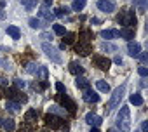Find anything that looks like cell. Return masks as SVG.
<instances>
[{
  "label": "cell",
  "instance_id": "ffe728a7",
  "mask_svg": "<svg viewBox=\"0 0 148 132\" xmlns=\"http://www.w3.org/2000/svg\"><path fill=\"white\" fill-rule=\"evenodd\" d=\"M101 37L106 38V40L119 38V30H103V31H101Z\"/></svg>",
  "mask_w": 148,
  "mask_h": 132
},
{
  "label": "cell",
  "instance_id": "836d02e7",
  "mask_svg": "<svg viewBox=\"0 0 148 132\" xmlns=\"http://www.w3.org/2000/svg\"><path fill=\"white\" fill-rule=\"evenodd\" d=\"M52 30H54V33H56V35H61V37L66 33V31H64V26H61V24H54V26H52Z\"/></svg>",
  "mask_w": 148,
  "mask_h": 132
},
{
  "label": "cell",
  "instance_id": "ee69618b",
  "mask_svg": "<svg viewBox=\"0 0 148 132\" xmlns=\"http://www.w3.org/2000/svg\"><path fill=\"white\" fill-rule=\"evenodd\" d=\"M113 61H115V63H117V64H122V57H120V56H117V57H115V59H113Z\"/></svg>",
  "mask_w": 148,
  "mask_h": 132
},
{
  "label": "cell",
  "instance_id": "7a4b0ae2",
  "mask_svg": "<svg viewBox=\"0 0 148 132\" xmlns=\"http://www.w3.org/2000/svg\"><path fill=\"white\" fill-rule=\"evenodd\" d=\"M44 122H45V127L51 129V130H68V123H64V120L61 116L54 115V113L45 115Z\"/></svg>",
  "mask_w": 148,
  "mask_h": 132
},
{
  "label": "cell",
  "instance_id": "f907efd6",
  "mask_svg": "<svg viewBox=\"0 0 148 132\" xmlns=\"http://www.w3.org/2000/svg\"><path fill=\"white\" fill-rule=\"evenodd\" d=\"M108 132H119L117 129H108Z\"/></svg>",
  "mask_w": 148,
  "mask_h": 132
},
{
  "label": "cell",
  "instance_id": "4dcf8cb0",
  "mask_svg": "<svg viewBox=\"0 0 148 132\" xmlns=\"http://www.w3.org/2000/svg\"><path fill=\"white\" fill-rule=\"evenodd\" d=\"M37 70H38V66H37L35 63H30V64H26V73H32V75H35V73H37Z\"/></svg>",
  "mask_w": 148,
  "mask_h": 132
},
{
  "label": "cell",
  "instance_id": "b9f144b4",
  "mask_svg": "<svg viewBox=\"0 0 148 132\" xmlns=\"http://www.w3.org/2000/svg\"><path fill=\"white\" fill-rule=\"evenodd\" d=\"M138 57H141V61H143V63H146V61H148V56H146V54H139Z\"/></svg>",
  "mask_w": 148,
  "mask_h": 132
},
{
  "label": "cell",
  "instance_id": "d4e9b609",
  "mask_svg": "<svg viewBox=\"0 0 148 132\" xmlns=\"http://www.w3.org/2000/svg\"><path fill=\"white\" fill-rule=\"evenodd\" d=\"M86 2H87V0H73V4H71L73 11H82L86 7Z\"/></svg>",
  "mask_w": 148,
  "mask_h": 132
},
{
  "label": "cell",
  "instance_id": "7402d4cb",
  "mask_svg": "<svg viewBox=\"0 0 148 132\" xmlns=\"http://www.w3.org/2000/svg\"><path fill=\"white\" fill-rule=\"evenodd\" d=\"M7 35H11L12 38H19L21 37V31H19V28L18 26H7Z\"/></svg>",
  "mask_w": 148,
  "mask_h": 132
},
{
  "label": "cell",
  "instance_id": "db71d44e",
  "mask_svg": "<svg viewBox=\"0 0 148 132\" xmlns=\"http://www.w3.org/2000/svg\"><path fill=\"white\" fill-rule=\"evenodd\" d=\"M40 132H49V130H40Z\"/></svg>",
  "mask_w": 148,
  "mask_h": 132
},
{
  "label": "cell",
  "instance_id": "8992f818",
  "mask_svg": "<svg viewBox=\"0 0 148 132\" xmlns=\"http://www.w3.org/2000/svg\"><path fill=\"white\" fill-rule=\"evenodd\" d=\"M5 94H7V97L11 99V101H16V103H26L28 101V97L19 90V89H16V87H11V89H7L5 90Z\"/></svg>",
  "mask_w": 148,
  "mask_h": 132
},
{
  "label": "cell",
  "instance_id": "ba28073f",
  "mask_svg": "<svg viewBox=\"0 0 148 132\" xmlns=\"http://www.w3.org/2000/svg\"><path fill=\"white\" fill-rule=\"evenodd\" d=\"M42 49H44V52L54 61V63H61V56L58 54V49L54 47V45H51V44H44L42 45Z\"/></svg>",
  "mask_w": 148,
  "mask_h": 132
},
{
  "label": "cell",
  "instance_id": "816d5d0a",
  "mask_svg": "<svg viewBox=\"0 0 148 132\" xmlns=\"http://www.w3.org/2000/svg\"><path fill=\"white\" fill-rule=\"evenodd\" d=\"M51 2H52V0H45V4H51Z\"/></svg>",
  "mask_w": 148,
  "mask_h": 132
},
{
  "label": "cell",
  "instance_id": "484cf974",
  "mask_svg": "<svg viewBox=\"0 0 148 132\" xmlns=\"http://www.w3.org/2000/svg\"><path fill=\"white\" fill-rule=\"evenodd\" d=\"M96 87H98V90H101V92H110V85H108L105 80H98V82H96Z\"/></svg>",
  "mask_w": 148,
  "mask_h": 132
},
{
  "label": "cell",
  "instance_id": "e575fe53",
  "mask_svg": "<svg viewBox=\"0 0 148 132\" xmlns=\"http://www.w3.org/2000/svg\"><path fill=\"white\" fill-rule=\"evenodd\" d=\"M30 26H32L33 30H35V28H40V26H42V24H40V19H35V18H32V19H30Z\"/></svg>",
  "mask_w": 148,
  "mask_h": 132
},
{
  "label": "cell",
  "instance_id": "f5cc1de1",
  "mask_svg": "<svg viewBox=\"0 0 148 132\" xmlns=\"http://www.w3.org/2000/svg\"><path fill=\"white\" fill-rule=\"evenodd\" d=\"M0 127H2V118H0Z\"/></svg>",
  "mask_w": 148,
  "mask_h": 132
},
{
  "label": "cell",
  "instance_id": "f546056e",
  "mask_svg": "<svg viewBox=\"0 0 148 132\" xmlns=\"http://www.w3.org/2000/svg\"><path fill=\"white\" fill-rule=\"evenodd\" d=\"M94 35H92V31H89V30H84L82 33H80V38L82 40H86V42H91V38H92Z\"/></svg>",
  "mask_w": 148,
  "mask_h": 132
},
{
  "label": "cell",
  "instance_id": "8d00e7d4",
  "mask_svg": "<svg viewBox=\"0 0 148 132\" xmlns=\"http://www.w3.org/2000/svg\"><path fill=\"white\" fill-rule=\"evenodd\" d=\"M138 73H139L141 77H146V75H148V70L145 68V66H139V70H138Z\"/></svg>",
  "mask_w": 148,
  "mask_h": 132
},
{
  "label": "cell",
  "instance_id": "f6af8a7d",
  "mask_svg": "<svg viewBox=\"0 0 148 132\" xmlns=\"http://www.w3.org/2000/svg\"><path fill=\"white\" fill-rule=\"evenodd\" d=\"M42 38H52V35H49V33H42Z\"/></svg>",
  "mask_w": 148,
  "mask_h": 132
},
{
  "label": "cell",
  "instance_id": "cb8c5ba5",
  "mask_svg": "<svg viewBox=\"0 0 148 132\" xmlns=\"http://www.w3.org/2000/svg\"><path fill=\"white\" fill-rule=\"evenodd\" d=\"M19 106H21L19 103H16V101H11V99H9V101H7V104H5L7 111L11 110V111H14V113H18V111H19Z\"/></svg>",
  "mask_w": 148,
  "mask_h": 132
},
{
  "label": "cell",
  "instance_id": "4fadbf2b",
  "mask_svg": "<svg viewBox=\"0 0 148 132\" xmlns=\"http://www.w3.org/2000/svg\"><path fill=\"white\" fill-rule=\"evenodd\" d=\"M84 101L86 103H98L99 101V96L94 92V90H91V89H87V90H84Z\"/></svg>",
  "mask_w": 148,
  "mask_h": 132
},
{
  "label": "cell",
  "instance_id": "2e32d148",
  "mask_svg": "<svg viewBox=\"0 0 148 132\" xmlns=\"http://www.w3.org/2000/svg\"><path fill=\"white\" fill-rule=\"evenodd\" d=\"M132 5L138 9V12L145 14L146 12V7H148V0H132Z\"/></svg>",
  "mask_w": 148,
  "mask_h": 132
},
{
  "label": "cell",
  "instance_id": "ab89813d",
  "mask_svg": "<svg viewBox=\"0 0 148 132\" xmlns=\"http://www.w3.org/2000/svg\"><path fill=\"white\" fill-rule=\"evenodd\" d=\"M7 85H9V82L5 78H0V87H7Z\"/></svg>",
  "mask_w": 148,
  "mask_h": 132
},
{
  "label": "cell",
  "instance_id": "9a60e30c",
  "mask_svg": "<svg viewBox=\"0 0 148 132\" xmlns=\"http://www.w3.org/2000/svg\"><path fill=\"white\" fill-rule=\"evenodd\" d=\"M70 73H71V75H75V77H79V75H82V73H84V68H82L79 63L71 61V63H70Z\"/></svg>",
  "mask_w": 148,
  "mask_h": 132
},
{
  "label": "cell",
  "instance_id": "5b68a950",
  "mask_svg": "<svg viewBox=\"0 0 148 132\" xmlns=\"http://www.w3.org/2000/svg\"><path fill=\"white\" fill-rule=\"evenodd\" d=\"M58 99H59V103H61V106H63V110H66L70 115H75V111H77V106H75V103H73L64 92H61L59 96H58Z\"/></svg>",
  "mask_w": 148,
  "mask_h": 132
},
{
  "label": "cell",
  "instance_id": "30bf717a",
  "mask_svg": "<svg viewBox=\"0 0 148 132\" xmlns=\"http://www.w3.org/2000/svg\"><path fill=\"white\" fill-rule=\"evenodd\" d=\"M98 9L106 12V14H112L115 11V4L110 2V0H99V2H98Z\"/></svg>",
  "mask_w": 148,
  "mask_h": 132
},
{
  "label": "cell",
  "instance_id": "d590c367",
  "mask_svg": "<svg viewBox=\"0 0 148 132\" xmlns=\"http://www.w3.org/2000/svg\"><path fill=\"white\" fill-rule=\"evenodd\" d=\"M14 85H16V89H25L26 82H25V80H21V78H16V80H14Z\"/></svg>",
  "mask_w": 148,
  "mask_h": 132
},
{
  "label": "cell",
  "instance_id": "681fc988",
  "mask_svg": "<svg viewBox=\"0 0 148 132\" xmlns=\"http://www.w3.org/2000/svg\"><path fill=\"white\" fill-rule=\"evenodd\" d=\"M91 132H99V129H98V127H92V130H91Z\"/></svg>",
  "mask_w": 148,
  "mask_h": 132
},
{
  "label": "cell",
  "instance_id": "e0dca14e",
  "mask_svg": "<svg viewBox=\"0 0 148 132\" xmlns=\"http://www.w3.org/2000/svg\"><path fill=\"white\" fill-rule=\"evenodd\" d=\"M38 16H40V18H44V19H45V21H49V23L56 18V16H54V12H51L47 7H42V9L38 11Z\"/></svg>",
  "mask_w": 148,
  "mask_h": 132
},
{
  "label": "cell",
  "instance_id": "3957f363",
  "mask_svg": "<svg viewBox=\"0 0 148 132\" xmlns=\"http://www.w3.org/2000/svg\"><path fill=\"white\" fill-rule=\"evenodd\" d=\"M117 21H119V24H124V28H132V26H136V14H134V11L124 9L117 16Z\"/></svg>",
  "mask_w": 148,
  "mask_h": 132
},
{
  "label": "cell",
  "instance_id": "7bdbcfd3",
  "mask_svg": "<svg viewBox=\"0 0 148 132\" xmlns=\"http://www.w3.org/2000/svg\"><path fill=\"white\" fill-rule=\"evenodd\" d=\"M141 130H143V132H146V130H148V122H143V125H141Z\"/></svg>",
  "mask_w": 148,
  "mask_h": 132
},
{
  "label": "cell",
  "instance_id": "f35d334b",
  "mask_svg": "<svg viewBox=\"0 0 148 132\" xmlns=\"http://www.w3.org/2000/svg\"><path fill=\"white\" fill-rule=\"evenodd\" d=\"M56 90H58V92H64V85H63L61 82H58V84H56Z\"/></svg>",
  "mask_w": 148,
  "mask_h": 132
},
{
  "label": "cell",
  "instance_id": "bcb514c9",
  "mask_svg": "<svg viewBox=\"0 0 148 132\" xmlns=\"http://www.w3.org/2000/svg\"><path fill=\"white\" fill-rule=\"evenodd\" d=\"M4 68H5V70H9V68H11V66H9V61H4Z\"/></svg>",
  "mask_w": 148,
  "mask_h": 132
},
{
  "label": "cell",
  "instance_id": "9c48e42d",
  "mask_svg": "<svg viewBox=\"0 0 148 132\" xmlns=\"http://www.w3.org/2000/svg\"><path fill=\"white\" fill-rule=\"evenodd\" d=\"M92 63H94V66H98V68L103 70V71H106L110 68V64H112V61L108 57H105V56H94L92 57Z\"/></svg>",
  "mask_w": 148,
  "mask_h": 132
},
{
  "label": "cell",
  "instance_id": "ac0fdd59",
  "mask_svg": "<svg viewBox=\"0 0 148 132\" xmlns=\"http://www.w3.org/2000/svg\"><path fill=\"white\" fill-rule=\"evenodd\" d=\"M75 84H77V87H79L80 90H87V89L91 87V84H89V80H87V78H84V77H77V80H75Z\"/></svg>",
  "mask_w": 148,
  "mask_h": 132
},
{
  "label": "cell",
  "instance_id": "8fae6325",
  "mask_svg": "<svg viewBox=\"0 0 148 132\" xmlns=\"http://www.w3.org/2000/svg\"><path fill=\"white\" fill-rule=\"evenodd\" d=\"M127 52H129V56L131 57H138L139 54H141V45L138 44V42H129L127 44Z\"/></svg>",
  "mask_w": 148,
  "mask_h": 132
},
{
  "label": "cell",
  "instance_id": "4316f807",
  "mask_svg": "<svg viewBox=\"0 0 148 132\" xmlns=\"http://www.w3.org/2000/svg\"><path fill=\"white\" fill-rule=\"evenodd\" d=\"M129 101H131V104H134V106H141V104H143V97H141L139 94H132V96L129 97Z\"/></svg>",
  "mask_w": 148,
  "mask_h": 132
},
{
  "label": "cell",
  "instance_id": "60d3db41",
  "mask_svg": "<svg viewBox=\"0 0 148 132\" xmlns=\"http://www.w3.org/2000/svg\"><path fill=\"white\" fill-rule=\"evenodd\" d=\"M91 23H92V24H101V19H98V18H91Z\"/></svg>",
  "mask_w": 148,
  "mask_h": 132
},
{
  "label": "cell",
  "instance_id": "603a6c76",
  "mask_svg": "<svg viewBox=\"0 0 148 132\" xmlns=\"http://www.w3.org/2000/svg\"><path fill=\"white\" fill-rule=\"evenodd\" d=\"M35 75H37V80H47V68L45 66H38Z\"/></svg>",
  "mask_w": 148,
  "mask_h": 132
},
{
  "label": "cell",
  "instance_id": "d6a6232c",
  "mask_svg": "<svg viewBox=\"0 0 148 132\" xmlns=\"http://www.w3.org/2000/svg\"><path fill=\"white\" fill-rule=\"evenodd\" d=\"M66 14H68V9H66V7H64V9H63V7H58L56 12H54L56 18H63V16H66Z\"/></svg>",
  "mask_w": 148,
  "mask_h": 132
},
{
  "label": "cell",
  "instance_id": "74e56055",
  "mask_svg": "<svg viewBox=\"0 0 148 132\" xmlns=\"http://www.w3.org/2000/svg\"><path fill=\"white\" fill-rule=\"evenodd\" d=\"M18 132H33V129H32V125L28 123V125H25L21 130H18Z\"/></svg>",
  "mask_w": 148,
  "mask_h": 132
},
{
  "label": "cell",
  "instance_id": "d6986e66",
  "mask_svg": "<svg viewBox=\"0 0 148 132\" xmlns=\"http://www.w3.org/2000/svg\"><path fill=\"white\" fill-rule=\"evenodd\" d=\"M37 118H38V111H37V110H28V111L25 113V120H26L28 123L37 122Z\"/></svg>",
  "mask_w": 148,
  "mask_h": 132
},
{
  "label": "cell",
  "instance_id": "52a82bcc",
  "mask_svg": "<svg viewBox=\"0 0 148 132\" xmlns=\"http://www.w3.org/2000/svg\"><path fill=\"white\" fill-rule=\"evenodd\" d=\"M75 52L80 54V56H89V54L92 52V45H91V42L79 40V44L75 45Z\"/></svg>",
  "mask_w": 148,
  "mask_h": 132
},
{
  "label": "cell",
  "instance_id": "6da1fadb",
  "mask_svg": "<svg viewBox=\"0 0 148 132\" xmlns=\"http://www.w3.org/2000/svg\"><path fill=\"white\" fill-rule=\"evenodd\" d=\"M117 127L120 132H129L131 130V111L127 106H122L119 115H117Z\"/></svg>",
  "mask_w": 148,
  "mask_h": 132
},
{
  "label": "cell",
  "instance_id": "7c38bea8",
  "mask_svg": "<svg viewBox=\"0 0 148 132\" xmlns=\"http://www.w3.org/2000/svg\"><path fill=\"white\" fill-rule=\"evenodd\" d=\"M86 122H87L89 125H92V127H98V125L103 123V118H101L99 115H96V113H87V115H86Z\"/></svg>",
  "mask_w": 148,
  "mask_h": 132
},
{
  "label": "cell",
  "instance_id": "c3c4849f",
  "mask_svg": "<svg viewBox=\"0 0 148 132\" xmlns=\"http://www.w3.org/2000/svg\"><path fill=\"white\" fill-rule=\"evenodd\" d=\"M2 96H5V90H4V89H0V97H2Z\"/></svg>",
  "mask_w": 148,
  "mask_h": 132
},
{
  "label": "cell",
  "instance_id": "1f68e13d",
  "mask_svg": "<svg viewBox=\"0 0 148 132\" xmlns=\"http://www.w3.org/2000/svg\"><path fill=\"white\" fill-rule=\"evenodd\" d=\"M101 50H112V52H115V50H117V47H115L113 44H108V42H103V44H101Z\"/></svg>",
  "mask_w": 148,
  "mask_h": 132
},
{
  "label": "cell",
  "instance_id": "44dd1931",
  "mask_svg": "<svg viewBox=\"0 0 148 132\" xmlns=\"http://www.w3.org/2000/svg\"><path fill=\"white\" fill-rule=\"evenodd\" d=\"M2 127L7 130V132H12L16 129V122L12 118H7V120H2Z\"/></svg>",
  "mask_w": 148,
  "mask_h": 132
},
{
  "label": "cell",
  "instance_id": "5bb4252c",
  "mask_svg": "<svg viewBox=\"0 0 148 132\" xmlns=\"http://www.w3.org/2000/svg\"><path fill=\"white\" fill-rule=\"evenodd\" d=\"M119 37H122V38H125L127 42H131V40L134 38V28H122V30L119 31Z\"/></svg>",
  "mask_w": 148,
  "mask_h": 132
},
{
  "label": "cell",
  "instance_id": "277c9868",
  "mask_svg": "<svg viewBox=\"0 0 148 132\" xmlns=\"http://www.w3.org/2000/svg\"><path fill=\"white\" fill-rule=\"evenodd\" d=\"M124 92H125V85H120V87H117V89L113 90V94H112V99H110L108 106L105 108L106 115H108V113H110L113 108H117V106L120 104V101H122V97H124Z\"/></svg>",
  "mask_w": 148,
  "mask_h": 132
},
{
  "label": "cell",
  "instance_id": "83f0119b",
  "mask_svg": "<svg viewBox=\"0 0 148 132\" xmlns=\"http://www.w3.org/2000/svg\"><path fill=\"white\" fill-rule=\"evenodd\" d=\"M23 2V5L28 9V11H33L35 7H37V0H21Z\"/></svg>",
  "mask_w": 148,
  "mask_h": 132
},
{
  "label": "cell",
  "instance_id": "f1b7e54d",
  "mask_svg": "<svg viewBox=\"0 0 148 132\" xmlns=\"http://www.w3.org/2000/svg\"><path fill=\"white\" fill-rule=\"evenodd\" d=\"M63 37H64V38H63V44H64V45L73 44V40H75V33H64Z\"/></svg>",
  "mask_w": 148,
  "mask_h": 132
},
{
  "label": "cell",
  "instance_id": "7dc6e473",
  "mask_svg": "<svg viewBox=\"0 0 148 132\" xmlns=\"http://www.w3.org/2000/svg\"><path fill=\"white\" fill-rule=\"evenodd\" d=\"M4 18H5V12H4V11H0V19H4Z\"/></svg>",
  "mask_w": 148,
  "mask_h": 132
}]
</instances>
